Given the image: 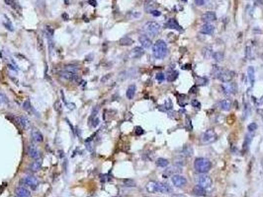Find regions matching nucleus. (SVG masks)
I'll return each mask as SVG.
<instances>
[{
	"label": "nucleus",
	"instance_id": "obj_54",
	"mask_svg": "<svg viewBox=\"0 0 263 197\" xmlns=\"http://www.w3.org/2000/svg\"><path fill=\"white\" fill-rule=\"evenodd\" d=\"M114 197H120V196H114Z\"/></svg>",
	"mask_w": 263,
	"mask_h": 197
},
{
	"label": "nucleus",
	"instance_id": "obj_30",
	"mask_svg": "<svg viewBox=\"0 0 263 197\" xmlns=\"http://www.w3.org/2000/svg\"><path fill=\"white\" fill-rule=\"evenodd\" d=\"M178 77V72L175 70H172L170 71V72H168V75H167V81H169V82H173V81H175L177 79Z\"/></svg>",
	"mask_w": 263,
	"mask_h": 197
},
{
	"label": "nucleus",
	"instance_id": "obj_29",
	"mask_svg": "<svg viewBox=\"0 0 263 197\" xmlns=\"http://www.w3.org/2000/svg\"><path fill=\"white\" fill-rule=\"evenodd\" d=\"M65 71H67V72H70V73H77L79 71V67L76 66V65H73V64H70V65H66L65 67Z\"/></svg>",
	"mask_w": 263,
	"mask_h": 197
},
{
	"label": "nucleus",
	"instance_id": "obj_12",
	"mask_svg": "<svg viewBox=\"0 0 263 197\" xmlns=\"http://www.w3.org/2000/svg\"><path fill=\"white\" fill-rule=\"evenodd\" d=\"M156 192H160V193H171V192H172V188L170 187V185L166 184V183L157 182Z\"/></svg>",
	"mask_w": 263,
	"mask_h": 197
},
{
	"label": "nucleus",
	"instance_id": "obj_50",
	"mask_svg": "<svg viewBox=\"0 0 263 197\" xmlns=\"http://www.w3.org/2000/svg\"><path fill=\"white\" fill-rule=\"evenodd\" d=\"M245 50H246V56H250V53H251V51H250V47L249 46H247L246 49H245Z\"/></svg>",
	"mask_w": 263,
	"mask_h": 197
},
{
	"label": "nucleus",
	"instance_id": "obj_49",
	"mask_svg": "<svg viewBox=\"0 0 263 197\" xmlns=\"http://www.w3.org/2000/svg\"><path fill=\"white\" fill-rule=\"evenodd\" d=\"M59 106H60V104H59V101H56V104H55V108L58 111H60V110H59Z\"/></svg>",
	"mask_w": 263,
	"mask_h": 197
},
{
	"label": "nucleus",
	"instance_id": "obj_27",
	"mask_svg": "<svg viewBox=\"0 0 263 197\" xmlns=\"http://www.w3.org/2000/svg\"><path fill=\"white\" fill-rule=\"evenodd\" d=\"M156 186H157L156 181H150L147 184V190L150 193H154L156 192Z\"/></svg>",
	"mask_w": 263,
	"mask_h": 197
},
{
	"label": "nucleus",
	"instance_id": "obj_47",
	"mask_svg": "<svg viewBox=\"0 0 263 197\" xmlns=\"http://www.w3.org/2000/svg\"><path fill=\"white\" fill-rule=\"evenodd\" d=\"M88 3H89V4H90L91 6H94V7H95V6L97 5V2H96V0H89V1H88Z\"/></svg>",
	"mask_w": 263,
	"mask_h": 197
},
{
	"label": "nucleus",
	"instance_id": "obj_16",
	"mask_svg": "<svg viewBox=\"0 0 263 197\" xmlns=\"http://www.w3.org/2000/svg\"><path fill=\"white\" fill-rule=\"evenodd\" d=\"M139 40H140V43H141V46H143L144 49H150V47L151 46V45H153V43H151V40L148 38L147 35H141V36H140Z\"/></svg>",
	"mask_w": 263,
	"mask_h": 197
},
{
	"label": "nucleus",
	"instance_id": "obj_34",
	"mask_svg": "<svg viewBox=\"0 0 263 197\" xmlns=\"http://www.w3.org/2000/svg\"><path fill=\"white\" fill-rule=\"evenodd\" d=\"M213 57L215 58L216 61H218V62H220V61H222V59H224V53L221 52V51H218L213 54Z\"/></svg>",
	"mask_w": 263,
	"mask_h": 197
},
{
	"label": "nucleus",
	"instance_id": "obj_48",
	"mask_svg": "<svg viewBox=\"0 0 263 197\" xmlns=\"http://www.w3.org/2000/svg\"><path fill=\"white\" fill-rule=\"evenodd\" d=\"M187 129H188V130H189V131L192 129V125H191V123H190V119H189V118H187Z\"/></svg>",
	"mask_w": 263,
	"mask_h": 197
},
{
	"label": "nucleus",
	"instance_id": "obj_4",
	"mask_svg": "<svg viewBox=\"0 0 263 197\" xmlns=\"http://www.w3.org/2000/svg\"><path fill=\"white\" fill-rule=\"evenodd\" d=\"M160 30V26L159 24L153 21L147 22V24H144V26L143 27V31L146 33L147 36H150V37H156L158 33H159Z\"/></svg>",
	"mask_w": 263,
	"mask_h": 197
},
{
	"label": "nucleus",
	"instance_id": "obj_31",
	"mask_svg": "<svg viewBox=\"0 0 263 197\" xmlns=\"http://www.w3.org/2000/svg\"><path fill=\"white\" fill-rule=\"evenodd\" d=\"M156 163L157 167H160V168H165V167H167V166H168V161L166 159H164V158L157 159Z\"/></svg>",
	"mask_w": 263,
	"mask_h": 197
},
{
	"label": "nucleus",
	"instance_id": "obj_26",
	"mask_svg": "<svg viewBox=\"0 0 263 197\" xmlns=\"http://www.w3.org/2000/svg\"><path fill=\"white\" fill-rule=\"evenodd\" d=\"M193 192L198 196H205L206 195V189L204 187H202V186L198 185V184L196 186H194Z\"/></svg>",
	"mask_w": 263,
	"mask_h": 197
},
{
	"label": "nucleus",
	"instance_id": "obj_52",
	"mask_svg": "<svg viewBox=\"0 0 263 197\" xmlns=\"http://www.w3.org/2000/svg\"><path fill=\"white\" fill-rule=\"evenodd\" d=\"M65 4H66V5L68 4V0H65Z\"/></svg>",
	"mask_w": 263,
	"mask_h": 197
},
{
	"label": "nucleus",
	"instance_id": "obj_15",
	"mask_svg": "<svg viewBox=\"0 0 263 197\" xmlns=\"http://www.w3.org/2000/svg\"><path fill=\"white\" fill-rule=\"evenodd\" d=\"M15 193L18 197H31V193L24 186H18L15 189Z\"/></svg>",
	"mask_w": 263,
	"mask_h": 197
},
{
	"label": "nucleus",
	"instance_id": "obj_17",
	"mask_svg": "<svg viewBox=\"0 0 263 197\" xmlns=\"http://www.w3.org/2000/svg\"><path fill=\"white\" fill-rule=\"evenodd\" d=\"M14 119L17 124H19L23 129H26L29 127V120L25 116H15Z\"/></svg>",
	"mask_w": 263,
	"mask_h": 197
},
{
	"label": "nucleus",
	"instance_id": "obj_20",
	"mask_svg": "<svg viewBox=\"0 0 263 197\" xmlns=\"http://www.w3.org/2000/svg\"><path fill=\"white\" fill-rule=\"evenodd\" d=\"M32 138H33L34 141L37 142V143H40V142H42L44 140L43 134L39 130H37V129L32 130Z\"/></svg>",
	"mask_w": 263,
	"mask_h": 197
},
{
	"label": "nucleus",
	"instance_id": "obj_43",
	"mask_svg": "<svg viewBox=\"0 0 263 197\" xmlns=\"http://www.w3.org/2000/svg\"><path fill=\"white\" fill-rule=\"evenodd\" d=\"M207 2H208V0H195V3H196L198 6H203Z\"/></svg>",
	"mask_w": 263,
	"mask_h": 197
},
{
	"label": "nucleus",
	"instance_id": "obj_38",
	"mask_svg": "<svg viewBox=\"0 0 263 197\" xmlns=\"http://www.w3.org/2000/svg\"><path fill=\"white\" fill-rule=\"evenodd\" d=\"M247 129H248V132H250V133H252V132H254L256 129H257V124L255 123V122H252V123H249L247 125Z\"/></svg>",
	"mask_w": 263,
	"mask_h": 197
},
{
	"label": "nucleus",
	"instance_id": "obj_13",
	"mask_svg": "<svg viewBox=\"0 0 263 197\" xmlns=\"http://www.w3.org/2000/svg\"><path fill=\"white\" fill-rule=\"evenodd\" d=\"M165 28L167 29H173V30H177V31H181L183 30L182 29V27L178 24V22L176 21L175 19H169L168 21L166 22V24H165Z\"/></svg>",
	"mask_w": 263,
	"mask_h": 197
},
{
	"label": "nucleus",
	"instance_id": "obj_1",
	"mask_svg": "<svg viewBox=\"0 0 263 197\" xmlns=\"http://www.w3.org/2000/svg\"><path fill=\"white\" fill-rule=\"evenodd\" d=\"M213 76L216 79H219L220 81H222V83L230 82L234 76V72H232V71L228 69L222 68V67L215 66L213 69Z\"/></svg>",
	"mask_w": 263,
	"mask_h": 197
},
{
	"label": "nucleus",
	"instance_id": "obj_23",
	"mask_svg": "<svg viewBox=\"0 0 263 197\" xmlns=\"http://www.w3.org/2000/svg\"><path fill=\"white\" fill-rule=\"evenodd\" d=\"M247 78L250 81L251 86H253L254 84V80H255V71L253 66H249L247 68Z\"/></svg>",
	"mask_w": 263,
	"mask_h": 197
},
{
	"label": "nucleus",
	"instance_id": "obj_40",
	"mask_svg": "<svg viewBox=\"0 0 263 197\" xmlns=\"http://www.w3.org/2000/svg\"><path fill=\"white\" fill-rule=\"evenodd\" d=\"M7 103H8L7 97H6L4 94L0 93V106H1V104H7Z\"/></svg>",
	"mask_w": 263,
	"mask_h": 197
},
{
	"label": "nucleus",
	"instance_id": "obj_39",
	"mask_svg": "<svg viewBox=\"0 0 263 197\" xmlns=\"http://www.w3.org/2000/svg\"><path fill=\"white\" fill-rule=\"evenodd\" d=\"M203 54L205 55L206 58H210V57L213 56V54H214V53H213V51H212V50H211L210 49H207V47H206V49H204Z\"/></svg>",
	"mask_w": 263,
	"mask_h": 197
},
{
	"label": "nucleus",
	"instance_id": "obj_25",
	"mask_svg": "<svg viewBox=\"0 0 263 197\" xmlns=\"http://www.w3.org/2000/svg\"><path fill=\"white\" fill-rule=\"evenodd\" d=\"M159 110H162V111H168V110H172V101H171L170 99H167V100L165 101L164 104L163 106H160Z\"/></svg>",
	"mask_w": 263,
	"mask_h": 197
},
{
	"label": "nucleus",
	"instance_id": "obj_9",
	"mask_svg": "<svg viewBox=\"0 0 263 197\" xmlns=\"http://www.w3.org/2000/svg\"><path fill=\"white\" fill-rule=\"evenodd\" d=\"M171 181H172V183L176 186V187H183L187 184V179L185 176L181 175H173L171 176Z\"/></svg>",
	"mask_w": 263,
	"mask_h": 197
},
{
	"label": "nucleus",
	"instance_id": "obj_45",
	"mask_svg": "<svg viewBox=\"0 0 263 197\" xmlns=\"http://www.w3.org/2000/svg\"><path fill=\"white\" fill-rule=\"evenodd\" d=\"M150 13H151V14H153V16H154V17H159V16L161 15V12H160V11H158V10H151Z\"/></svg>",
	"mask_w": 263,
	"mask_h": 197
},
{
	"label": "nucleus",
	"instance_id": "obj_2",
	"mask_svg": "<svg viewBox=\"0 0 263 197\" xmlns=\"http://www.w3.org/2000/svg\"><path fill=\"white\" fill-rule=\"evenodd\" d=\"M153 54L156 59H163L167 54V45L162 40H158L153 46Z\"/></svg>",
	"mask_w": 263,
	"mask_h": 197
},
{
	"label": "nucleus",
	"instance_id": "obj_10",
	"mask_svg": "<svg viewBox=\"0 0 263 197\" xmlns=\"http://www.w3.org/2000/svg\"><path fill=\"white\" fill-rule=\"evenodd\" d=\"M27 152H28L29 157H31L32 159L37 160V159L40 158V151L38 150V148H37L35 145H33V144L29 145Z\"/></svg>",
	"mask_w": 263,
	"mask_h": 197
},
{
	"label": "nucleus",
	"instance_id": "obj_5",
	"mask_svg": "<svg viewBox=\"0 0 263 197\" xmlns=\"http://www.w3.org/2000/svg\"><path fill=\"white\" fill-rule=\"evenodd\" d=\"M195 181L198 185L202 186V187L206 188H210L212 184H213V181H212V178L209 175H206L204 174H200L197 176H195Z\"/></svg>",
	"mask_w": 263,
	"mask_h": 197
},
{
	"label": "nucleus",
	"instance_id": "obj_36",
	"mask_svg": "<svg viewBox=\"0 0 263 197\" xmlns=\"http://www.w3.org/2000/svg\"><path fill=\"white\" fill-rule=\"evenodd\" d=\"M123 182L125 186H127V187H134V186H136V182L133 179H124Z\"/></svg>",
	"mask_w": 263,
	"mask_h": 197
},
{
	"label": "nucleus",
	"instance_id": "obj_3",
	"mask_svg": "<svg viewBox=\"0 0 263 197\" xmlns=\"http://www.w3.org/2000/svg\"><path fill=\"white\" fill-rule=\"evenodd\" d=\"M194 168L199 174H206L211 169L212 164L210 160L206 158H197L194 162Z\"/></svg>",
	"mask_w": 263,
	"mask_h": 197
},
{
	"label": "nucleus",
	"instance_id": "obj_41",
	"mask_svg": "<svg viewBox=\"0 0 263 197\" xmlns=\"http://www.w3.org/2000/svg\"><path fill=\"white\" fill-rule=\"evenodd\" d=\"M191 104H192V107H196V108H201V104H200V101H199L198 100H192V101H191Z\"/></svg>",
	"mask_w": 263,
	"mask_h": 197
},
{
	"label": "nucleus",
	"instance_id": "obj_32",
	"mask_svg": "<svg viewBox=\"0 0 263 197\" xmlns=\"http://www.w3.org/2000/svg\"><path fill=\"white\" fill-rule=\"evenodd\" d=\"M23 108H24L25 110L29 111V113H36L35 110H34V108H33L32 104H30V101H26L25 103L23 104Z\"/></svg>",
	"mask_w": 263,
	"mask_h": 197
},
{
	"label": "nucleus",
	"instance_id": "obj_53",
	"mask_svg": "<svg viewBox=\"0 0 263 197\" xmlns=\"http://www.w3.org/2000/svg\"><path fill=\"white\" fill-rule=\"evenodd\" d=\"M181 1H183V2H187L188 0H181Z\"/></svg>",
	"mask_w": 263,
	"mask_h": 197
},
{
	"label": "nucleus",
	"instance_id": "obj_46",
	"mask_svg": "<svg viewBox=\"0 0 263 197\" xmlns=\"http://www.w3.org/2000/svg\"><path fill=\"white\" fill-rule=\"evenodd\" d=\"M136 134H137V135H141V134H144V129L141 128V127H140V126L136 127Z\"/></svg>",
	"mask_w": 263,
	"mask_h": 197
},
{
	"label": "nucleus",
	"instance_id": "obj_44",
	"mask_svg": "<svg viewBox=\"0 0 263 197\" xmlns=\"http://www.w3.org/2000/svg\"><path fill=\"white\" fill-rule=\"evenodd\" d=\"M5 26L7 27V29H8L9 31H11V32L13 31V26H12V24L10 23V21H9V19H8V18L6 19V24H5Z\"/></svg>",
	"mask_w": 263,
	"mask_h": 197
},
{
	"label": "nucleus",
	"instance_id": "obj_7",
	"mask_svg": "<svg viewBox=\"0 0 263 197\" xmlns=\"http://www.w3.org/2000/svg\"><path fill=\"white\" fill-rule=\"evenodd\" d=\"M217 133L215 132L214 129H208L202 136V141L204 144H211L217 140Z\"/></svg>",
	"mask_w": 263,
	"mask_h": 197
},
{
	"label": "nucleus",
	"instance_id": "obj_18",
	"mask_svg": "<svg viewBox=\"0 0 263 197\" xmlns=\"http://www.w3.org/2000/svg\"><path fill=\"white\" fill-rule=\"evenodd\" d=\"M219 107H220V108L222 110L228 111L231 110V101L230 100L225 99V100H222V101H219Z\"/></svg>",
	"mask_w": 263,
	"mask_h": 197
},
{
	"label": "nucleus",
	"instance_id": "obj_14",
	"mask_svg": "<svg viewBox=\"0 0 263 197\" xmlns=\"http://www.w3.org/2000/svg\"><path fill=\"white\" fill-rule=\"evenodd\" d=\"M215 31V27L210 23H206L205 25H203L200 29V33L204 34V35H212Z\"/></svg>",
	"mask_w": 263,
	"mask_h": 197
},
{
	"label": "nucleus",
	"instance_id": "obj_35",
	"mask_svg": "<svg viewBox=\"0 0 263 197\" xmlns=\"http://www.w3.org/2000/svg\"><path fill=\"white\" fill-rule=\"evenodd\" d=\"M251 137H252V135H246V136H245V140H244V143H243V149H244V150H246V148L248 149L249 144H250L251 139H252Z\"/></svg>",
	"mask_w": 263,
	"mask_h": 197
},
{
	"label": "nucleus",
	"instance_id": "obj_22",
	"mask_svg": "<svg viewBox=\"0 0 263 197\" xmlns=\"http://www.w3.org/2000/svg\"><path fill=\"white\" fill-rule=\"evenodd\" d=\"M136 91H137V87L136 85H130L129 87H128L127 89V92H126V96L127 98L129 99V100H132V99H134L135 97V94H136Z\"/></svg>",
	"mask_w": 263,
	"mask_h": 197
},
{
	"label": "nucleus",
	"instance_id": "obj_6",
	"mask_svg": "<svg viewBox=\"0 0 263 197\" xmlns=\"http://www.w3.org/2000/svg\"><path fill=\"white\" fill-rule=\"evenodd\" d=\"M221 88H222V93L228 95V96L234 95V94H237V83L231 82V81H230V82L222 83Z\"/></svg>",
	"mask_w": 263,
	"mask_h": 197
},
{
	"label": "nucleus",
	"instance_id": "obj_28",
	"mask_svg": "<svg viewBox=\"0 0 263 197\" xmlns=\"http://www.w3.org/2000/svg\"><path fill=\"white\" fill-rule=\"evenodd\" d=\"M134 43V40L129 37H124L120 40V45L121 46H132Z\"/></svg>",
	"mask_w": 263,
	"mask_h": 197
},
{
	"label": "nucleus",
	"instance_id": "obj_33",
	"mask_svg": "<svg viewBox=\"0 0 263 197\" xmlns=\"http://www.w3.org/2000/svg\"><path fill=\"white\" fill-rule=\"evenodd\" d=\"M192 154H193V149H192L190 146L186 145L183 148V155L184 156H191Z\"/></svg>",
	"mask_w": 263,
	"mask_h": 197
},
{
	"label": "nucleus",
	"instance_id": "obj_24",
	"mask_svg": "<svg viewBox=\"0 0 263 197\" xmlns=\"http://www.w3.org/2000/svg\"><path fill=\"white\" fill-rule=\"evenodd\" d=\"M42 168V161L41 160H36L35 162H33L31 166H30V169L32 172H38L39 169H41Z\"/></svg>",
	"mask_w": 263,
	"mask_h": 197
},
{
	"label": "nucleus",
	"instance_id": "obj_51",
	"mask_svg": "<svg viewBox=\"0 0 263 197\" xmlns=\"http://www.w3.org/2000/svg\"><path fill=\"white\" fill-rule=\"evenodd\" d=\"M257 113L260 114V116H261V118H262V120H263V110H257Z\"/></svg>",
	"mask_w": 263,
	"mask_h": 197
},
{
	"label": "nucleus",
	"instance_id": "obj_21",
	"mask_svg": "<svg viewBox=\"0 0 263 197\" xmlns=\"http://www.w3.org/2000/svg\"><path fill=\"white\" fill-rule=\"evenodd\" d=\"M144 51L143 47L137 46V47H135L133 50H132L131 55H132V57H134V58H139V57L144 55Z\"/></svg>",
	"mask_w": 263,
	"mask_h": 197
},
{
	"label": "nucleus",
	"instance_id": "obj_19",
	"mask_svg": "<svg viewBox=\"0 0 263 197\" xmlns=\"http://www.w3.org/2000/svg\"><path fill=\"white\" fill-rule=\"evenodd\" d=\"M181 172V167L177 165H174L173 167H170L169 169H167L166 171L163 172V176H166V175H176L178 172Z\"/></svg>",
	"mask_w": 263,
	"mask_h": 197
},
{
	"label": "nucleus",
	"instance_id": "obj_42",
	"mask_svg": "<svg viewBox=\"0 0 263 197\" xmlns=\"http://www.w3.org/2000/svg\"><path fill=\"white\" fill-rule=\"evenodd\" d=\"M165 79V76H164V74L163 73H157L156 74V80L157 81H159V82H162V81Z\"/></svg>",
	"mask_w": 263,
	"mask_h": 197
},
{
	"label": "nucleus",
	"instance_id": "obj_8",
	"mask_svg": "<svg viewBox=\"0 0 263 197\" xmlns=\"http://www.w3.org/2000/svg\"><path fill=\"white\" fill-rule=\"evenodd\" d=\"M21 182H23V184H25L26 186H28V187H30L33 190L37 189V187H38L39 185L38 179H37L35 176H31V175L26 176V178L21 179Z\"/></svg>",
	"mask_w": 263,
	"mask_h": 197
},
{
	"label": "nucleus",
	"instance_id": "obj_37",
	"mask_svg": "<svg viewBox=\"0 0 263 197\" xmlns=\"http://www.w3.org/2000/svg\"><path fill=\"white\" fill-rule=\"evenodd\" d=\"M45 28H46L47 36H48V37H53V33H55V30H53V27H50V26L48 25V26H46Z\"/></svg>",
	"mask_w": 263,
	"mask_h": 197
},
{
	"label": "nucleus",
	"instance_id": "obj_11",
	"mask_svg": "<svg viewBox=\"0 0 263 197\" xmlns=\"http://www.w3.org/2000/svg\"><path fill=\"white\" fill-rule=\"evenodd\" d=\"M217 20V15L216 13L213 11H210V12H206L205 14L202 15V21L205 22V23H210L211 22H214Z\"/></svg>",
	"mask_w": 263,
	"mask_h": 197
}]
</instances>
